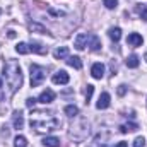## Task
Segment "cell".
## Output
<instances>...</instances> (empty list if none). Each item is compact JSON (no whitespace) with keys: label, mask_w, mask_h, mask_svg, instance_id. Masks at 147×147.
Here are the masks:
<instances>
[{"label":"cell","mask_w":147,"mask_h":147,"mask_svg":"<svg viewBox=\"0 0 147 147\" xmlns=\"http://www.w3.org/2000/svg\"><path fill=\"white\" fill-rule=\"evenodd\" d=\"M46 113L43 111H36L34 116L31 115V128H34V132L38 134H48L51 130H58L62 127V121L55 116H46Z\"/></svg>","instance_id":"6da1fadb"},{"label":"cell","mask_w":147,"mask_h":147,"mask_svg":"<svg viewBox=\"0 0 147 147\" xmlns=\"http://www.w3.org/2000/svg\"><path fill=\"white\" fill-rule=\"evenodd\" d=\"M3 75L9 86V92L14 94L21 86H22V72H21V65L16 60H7L3 65Z\"/></svg>","instance_id":"7a4b0ae2"},{"label":"cell","mask_w":147,"mask_h":147,"mask_svg":"<svg viewBox=\"0 0 147 147\" xmlns=\"http://www.w3.org/2000/svg\"><path fill=\"white\" fill-rule=\"evenodd\" d=\"M89 134H91L89 121L82 116H75V121L70 125V139H74L75 142H82L87 139Z\"/></svg>","instance_id":"3957f363"},{"label":"cell","mask_w":147,"mask_h":147,"mask_svg":"<svg viewBox=\"0 0 147 147\" xmlns=\"http://www.w3.org/2000/svg\"><path fill=\"white\" fill-rule=\"evenodd\" d=\"M29 70H31V87H38L39 84H43V80L46 79V69L38 63H31Z\"/></svg>","instance_id":"277c9868"},{"label":"cell","mask_w":147,"mask_h":147,"mask_svg":"<svg viewBox=\"0 0 147 147\" xmlns=\"http://www.w3.org/2000/svg\"><path fill=\"white\" fill-rule=\"evenodd\" d=\"M89 36L91 34H87V33H79L77 38H75V41H74V46L77 50H84L87 46V43H89Z\"/></svg>","instance_id":"5b68a950"},{"label":"cell","mask_w":147,"mask_h":147,"mask_svg":"<svg viewBox=\"0 0 147 147\" xmlns=\"http://www.w3.org/2000/svg\"><path fill=\"white\" fill-rule=\"evenodd\" d=\"M108 132H103V134H98L94 137V140L91 142L89 147H108Z\"/></svg>","instance_id":"8992f818"},{"label":"cell","mask_w":147,"mask_h":147,"mask_svg":"<svg viewBox=\"0 0 147 147\" xmlns=\"http://www.w3.org/2000/svg\"><path fill=\"white\" fill-rule=\"evenodd\" d=\"M53 84H60V86H63V84H69V80H70V77H69V74L65 72V70H58L57 74H53Z\"/></svg>","instance_id":"52a82bcc"},{"label":"cell","mask_w":147,"mask_h":147,"mask_svg":"<svg viewBox=\"0 0 147 147\" xmlns=\"http://www.w3.org/2000/svg\"><path fill=\"white\" fill-rule=\"evenodd\" d=\"M91 75L94 77V79H103V75H105V65L101 63V62H98V63H94L92 67H91Z\"/></svg>","instance_id":"ba28073f"},{"label":"cell","mask_w":147,"mask_h":147,"mask_svg":"<svg viewBox=\"0 0 147 147\" xmlns=\"http://www.w3.org/2000/svg\"><path fill=\"white\" fill-rule=\"evenodd\" d=\"M110 101H111V96L108 92H103V94L99 96L98 103H96V108H98V110H106V108L110 106Z\"/></svg>","instance_id":"9c48e42d"},{"label":"cell","mask_w":147,"mask_h":147,"mask_svg":"<svg viewBox=\"0 0 147 147\" xmlns=\"http://www.w3.org/2000/svg\"><path fill=\"white\" fill-rule=\"evenodd\" d=\"M53 99H55V92H53L51 89L43 91V92L39 94V98H38V101H39V103H43V105H48V103H51Z\"/></svg>","instance_id":"30bf717a"},{"label":"cell","mask_w":147,"mask_h":147,"mask_svg":"<svg viewBox=\"0 0 147 147\" xmlns=\"http://www.w3.org/2000/svg\"><path fill=\"white\" fill-rule=\"evenodd\" d=\"M12 123H14L16 130H21L24 127V115H22V111H16L12 115Z\"/></svg>","instance_id":"8fae6325"},{"label":"cell","mask_w":147,"mask_h":147,"mask_svg":"<svg viewBox=\"0 0 147 147\" xmlns=\"http://www.w3.org/2000/svg\"><path fill=\"white\" fill-rule=\"evenodd\" d=\"M142 43H144V38L139 33H130L127 38V45H130V46H140Z\"/></svg>","instance_id":"7c38bea8"},{"label":"cell","mask_w":147,"mask_h":147,"mask_svg":"<svg viewBox=\"0 0 147 147\" xmlns=\"http://www.w3.org/2000/svg\"><path fill=\"white\" fill-rule=\"evenodd\" d=\"M29 50L34 51V53H39V55H46L48 53V46H45V45H41L38 41H31L29 43Z\"/></svg>","instance_id":"4fadbf2b"},{"label":"cell","mask_w":147,"mask_h":147,"mask_svg":"<svg viewBox=\"0 0 147 147\" xmlns=\"http://www.w3.org/2000/svg\"><path fill=\"white\" fill-rule=\"evenodd\" d=\"M29 31L31 33H39V34H50V31L39 22H29Z\"/></svg>","instance_id":"5bb4252c"},{"label":"cell","mask_w":147,"mask_h":147,"mask_svg":"<svg viewBox=\"0 0 147 147\" xmlns=\"http://www.w3.org/2000/svg\"><path fill=\"white\" fill-rule=\"evenodd\" d=\"M53 57H55L57 60L67 58V57H69V48H67V46H60V48H57V50L53 51Z\"/></svg>","instance_id":"9a60e30c"},{"label":"cell","mask_w":147,"mask_h":147,"mask_svg":"<svg viewBox=\"0 0 147 147\" xmlns=\"http://www.w3.org/2000/svg\"><path fill=\"white\" fill-rule=\"evenodd\" d=\"M67 63L74 67L75 70H80L82 69V60L79 58V57H67Z\"/></svg>","instance_id":"2e32d148"},{"label":"cell","mask_w":147,"mask_h":147,"mask_svg":"<svg viewBox=\"0 0 147 147\" xmlns=\"http://www.w3.org/2000/svg\"><path fill=\"white\" fill-rule=\"evenodd\" d=\"M43 146L45 147H60V139H57V137H45L43 139Z\"/></svg>","instance_id":"e0dca14e"},{"label":"cell","mask_w":147,"mask_h":147,"mask_svg":"<svg viewBox=\"0 0 147 147\" xmlns=\"http://www.w3.org/2000/svg\"><path fill=\"white\" fill-rule=\"evenodd\" d=\"M87 45L91 46L92 51H99V50H101V41H99L98 36H89V43H87Z\"/></svg>","instance_id":"ac0fdd59"},{"label":"cell","mask_w":147,"mask_h":147,"mask_svg":"<svg viewBox=\"0 0 147 147\" xmlns=\"http://www.w3.org/2000/svg\"><path fill=\"white\" fill-rule=\"evenodd\" d=\"M125 63H127V67H128V69H137V67H139V63H140V60H139V57H137V55H130V57L127 58V62H125Z\"/></svg>","instance_id":"d6986e66"},{"label":"cell","mask_w":147,"mask_h":147,"mask_svg":"<svg viewBox=\"0 0 147 147\" xmlns=\"http://www.w3.org/2000/svg\"><path fill=\"white\" fill-rule=\"evenodd\" d=\"M137 128H139V125H137V123H123V125H120V132H121V134L135 132Z\"/></svg>","instance_id":"ffe728a7"},{"label":"cell","mask_w":147,"mask_h":147,"mask_svg":"<svg viewBox=\"0 0 147 147\" xmlns=\"http://www.w3.org/2000/svg\"><path fill=\"white\" fill-rule=\"evenodd\" d=\"M108 34H110V38L115 43H118L120 38H121V29H120V28H111L110 31H108Z\"/></svg>","instance_id":"44dd1931"},{"label":"cell","mask_w":147,"mask_h":147,"mask_svg":"<svg viewBox=\"0 0 147 147\" xmlns=\"http://www.w3.org/2000/svg\"><path fill=\"white\" fill-rule=\"evenodd\" d=\"M65 115L67 116H70V118H75L77 115H79V108L75 106V105H69V106H65Z\"/></svg>","instance_id":"7402d4cb"},{"label":"cell","mask_w":147,"mask_h":147,"mask_svg":"<svg viewBox=\"0 0 147 147\" xmlns=\"http://www.w3.org/2000/svg\"><path fill=\"white\" fill-rule=\"evenodd\" d=\"M14 147H28V139L24 135H17L14 139Z\"/></svg>","instance_id":"603a6c76"},{"label":"cell","mask_w":147,"mask_h":147,"mask_svg":"<svg viewBox=\"0 0 147 147\" xmlns=\"http://www.w3.org/2000/svg\"><path fill=\"white\" fill-rule=\"evenodd\" d=\"M16 51L21 53V55H28L31 50H29V45H28V43H19V45L16 46Z\"/></svg>","instance_id":"cb8c5ba5"},{"label":"cell","mask_w":147,"mask_h":147,"mask_svg":"<svg viewBox=\"0 0 147 147\" xmlns=\"http://www.w3.org/2000/svg\"><path fill=\"white\" fill-rule=\"evenodd\" d=\"M135 12L140 16V19H144L147 22V7L146 5H137V7H135Z\"/></svg>","instance_id":"d4e9b609"},{"label":"cell","mask_w":147,"mask_h":147,"mask_svg":"<svg viewBox=\"0 0 147 147\" xmlns=\"http://www.w3.org/2000/svg\"><path fill=\"white\" fill-rule=\"evenodd\" d=\"M92 92H94V86L87 84V87H86V103H87V105H89V101H91V98H92Z\"/></svg>","instance_id":"484cf974"},{"label":"cell","mask_w":147,"mask_h":147,"mask_svg":"<svg viewBox=\"0 0 147 147\" xmlns=\"http://www.w3.org/2000/svg\"><path fill=\"white\" fill-rule=\"evenodd\" d=\"M103 5H105L106 9H116L118 0H103Z\"/></svg>","instance_id":"4316f807"},{"label":"cell","mask_w":147,"mask_h":147,"mask_svg":"<svg viewBox=\"0 0 147 147\" xmlns=\"http://www.w3.org/2000/svg\"><path fill=\"white\" fill-rule=\"evenodd\" d=\"M134 147H146V139L144 137H137L134 140Z\"/></svg>","instance_id":"83f0119b"},{"label":"cell","mask_w":147,"mask_h":147,"mask_svg":"<svg viewBox=\"0 0 147 147\" xmlns=\"http://www.w3.org/2000/svg\"><path fill=\"white\" fill-rule=\"evenodd\" d=\"M36 101L38 99H34V98H29V99L26 101V106H28V108H33V106L36 105Z\"/></svg>","instance_id":"f1b7e54d"},{"label":"cell","mask_w":147,"mask_h":147,"mask_svg":"<svg viewBox=\"0 0 147 147\" xmlns=\"http://www.w3.org/2000/svg\"><path fill=\"white\" fill-rule=\"evenodd\" d=\"M125 92H127V86H123V84H121V86L118 87V94H120V96H123Z\"/></svg>","instance_id":"f546056e"},{"label":"cell","mask_w":147,"mask_h":147,"mask_svg":"<svg viewBox=\"0 0 147 147\" xmlns=\"http://www.w3.org/2000/svg\"><path fill=\"white\" fill-rule=\"evenodd\" d=\"M7 36L10 38V39H12V38H16V31H12V29H10V31H9V34H7Z\"/></svg>","instance_id":"4dcf8cb0"},{"label":"cell","mask_w":147,"mask_h":147,"mask_svg":"<svg viewBox=\"0 0 147 147\" xmlns=\"http://www.w3.org/2000/svg\"><path fill=\"white\" fill-rule=\"evenodd\" d=\"M116 147H128V144H127V142H118Z\"/></svg>","instance_id":"1f68e13d"},{"label":"cell","mask_w":147,"mask_h":147,"mask_svg":"<svg viewBox=\"0 0 147 147\" xmlns=\"http://www.w3.org/2000/svg\"><path fill=\"white\" fill-rule=\"evenodd\" d=\"M144 58H146V62H147V53H146V57H144Z\"/></svg>","instance_id":"d6a6232c"},{"label":"cell","mask_w":147,"mask_h":147,"mask_svg":"<svg viewBox=\"0 0 147 147\" xmlns=\"http://www.w3.org/2000/svg\"><path fill=\"white\" fill-rule=\"evenodd\" d=\"M0 87H2V79H0Z\"/></svg>","instance_id":"836d02e7"},{"label":"cell","mask_w":147,"mask_h":147,"mask_svg":"<svg viewBox=\"0 0 147 147\" xmlns=\"http://www.w3.org/2000/svg\"><path fill=\"white\" fill-rule=\"evenodd\" d=\"M0 14H2V10H0Z\"/></svg>","instance_id":"e575fe53"}]
</instances>
